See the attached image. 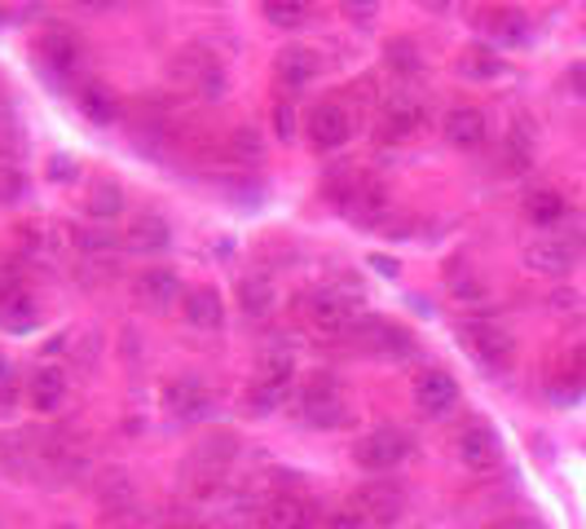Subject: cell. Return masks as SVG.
I'll return each instance as SVG.
<instances>
[{
    "mask_svg": "<svg viewBox=\"0 0 586 529\" xmlns=\"http://www.w3.org/2000/svg\"><path fill=\"white\" fill-rule=\"evenodd\" d=\"M300 317L313 336L339 340V336H354L362 327V300L344 296V291H313L300 300Z\"/></svg>",
    "mask_w": 586,
    "mask_h": 529,
    "instance_id": "cell-1",
    "label": "cell"
},
{
    "mask_svg": "<svg viewBox=\"0 0 586 529\" xmlns=\"http://www.w3.org/2000/svg\"><path fill=\"white\" fill-rule=\"evenodd\" d=\"M291 375H296V353L291 349H265L261 362H256V380L248 388V401L256 414H270L274 406H283L287 388H291Z\"/></svg>",
    "mask_w": 586,
    "mask_h": 529,
    "instance_id": "cell-2",
    "label": "cell"
},
{
    "mask_svg": "<svg viewBox=\"0 0 586 529\" xmlns=\"http://www.w3.org/2000/svg\"><path fill=\"white\" fill-rule=\"evenodd\" d=\"M458 336H463V349L473 353L486 371H494V375H507L512 371V362H516V345H512V336L503 332V327H494V323H463L458 327Z\"/></svg>",
    "mask_w": 586,
    "mask_h": 529,
    "instance_id": "cell-3",
    "label": "cell"
},
{
    "mask_svg": "<svg viewBox=\"0 0 586 529\" xmlns=\"http://www.w3.org/2000/svg\"><path fill=\"white\" fill-rule=\"evenodd\" d=\"M406 455H410V437L402 429H375L354 446V459L375 477H388L397 464H406Z\"/></svg>",
    "mask_w": 586,
    "mask_h": 529,
    "instance_id": "cell-4",
    "label": "cell"
},
{
    "mask_svg": "<svg viewBox=\"0 0 586 529\" xmlns=\"http://www.w3.org/2000/svg\"><path fill=\"white\" fill-rule=\"evenodd\" d=\"M354 512L367 520V525H393L402 512H406V494L393 477H375L367 485H358L354 494Z\"/></svg>",
    "mask_w": 586,
    "mask_h": 529,
    "instance_id": "cell-5",
    "label": "cell"
},
{
    "mask_svg": "<svg viewBox=\"0 0 586 529\" xmlns=\"http://www.w3.org/2000/svg\"><path fill=\"white\" fill-rule=\"evenodd\" d=\"M582 248H586V239L547 235V239H538V243H529V248H525V265H529L534 274H547V278H564V274L577 265Z\"/></svg>",
    "mask_w": 586,
    "mask_h": 529,
    "instance_id": "cell-6",
    "label": "cell"
},
{
    "mask_svg": "<svg viewBox=\"0 0 586 529\" xmlns=\"http://www.w3.org/2000/svg\"><path fill=\"white\" fill-rule=\"evenodd\" d=\"M354 111L348 106H339V101H322V106H313L309 111V142H313V151H339V146H348V137H354Z\"/></svg>",
    "mask_w": 586,
    "mask_h": 529,
    "instance_id": "cell-7",
    "label": "cell"
},
{
    "mask_svg": "<svg viewBox=\"0 0 586 529\" xmlns=\"http://www.w3.org/2000/svg\"><path fill=\"white\" fill-rule=\"evenodd\" d=\"M423 101L419 97H410V93H393L388 101H384V111H380V137L384 142H410V137H419V129H423Z\"/></svg>",
    "mask_w": 586,
    "mask_h": 529,
    "instance_id": "cell-8",
    "label": "cell"
},
{
    "mask_svg": "<svg viewBox=\"0 0 586 529\" xmlns=\"http://www.w3.org/2000/svg\"><path fill=\"white\" fill-rule=\"evenodd\" d=\"M454 401H458V384H454V375H450V371L428 366V371H419V375H415V406H419L428 419L450 414V410H454Z\"/></svg>",
    "mask_w": 586,
    "mask_h": 529,
    "instance_id": "cell-9",
    "label": "cell"
},
{
    "mask_svg": "<svg viewBox=\"0 0 586 529\" xmlns=\"http://www.w3.org/2000/svg\"><path fill=\"white\" fill-rule=\"evenodd\" d=\"M304 419L313 423V429H339V423L348 419V401L339 393L335 380H313L309 393H304Z\"/></svg>",
    "mask_w": 586,
    "mask_h": 529,
    "instance_id": "cell-10",
    "label": "cell"
},
{
    "mask_svg": "<svg viewBox=\"0 0 586 529\" xmlns=\"http://www.w3.org/2000/svg\"><path fill=\"white\" fill-rule=\"evenodd\" d=\"M454 450H458V459L473 468V472H486V468H494L499 464V455H503V446H499V433L490 429V423H467V429L454 437Z\"/></svg>",
    "mask_w": 586,
    "mask_h": 529,
    "instance_id": "cell-11",
    "label": "cell"
},
{
    "mask_svg": "<svg viewBox=\"0 0 586 529\" xmlns=\"http://www.w3.org/2000/svg\"><path fill=\"white\" fill-rule=\"evenodd\" d=\"M164 406H168L172 419H181V423H199V419L212 414V393H207V384H199V380L186 375V380H172V384H168Z\"/></svg>",
    "mask_w": 586,
    "mask_h": 529,
    "instance_id": "cell-12",
    "label": "cell"
},
{
    "mask_svg": "<svg viewBox=\"0 0 586 529\" xmlns=\"http://www.w3.org/2000/svg\"><path fill=\"white\" fill-rule=\"evenodd\" d=\"M358 332H362V345L380 358H410L415 353V336L402 323H388V317H367Z\"/></svg>",
    "mask_w": 586,
    "mask_h": 529,
    "instance_id": "cell-13",
    "label": "cell"
},
{
    "mask_svg": "<svg viewBox=\"0 0 586 529\" xmlns=\"http://www.w3.org/2000/svg\"><path fill=\"white\" fill-rule=\"evenodd\" d=\"M486 137H490V120H486L481 106H454V111L445 116V142L454 151H477Z\"/></svg>",
    "mask_w": 586,
    "mask_h": 529,
    "instance_id": "cell-14",
    "label": "cell"
},
{
    "mask_svg": "<svg viewBox=\"0 0 586 529\" xmlns=\"http://www.w3.org/2000/svg\"><path fill=\"white\" fill-rule=\"evenodd\" d=\"M186 291H181V278L172 274V269H164V265H151V269H142L137 278H133V300L137 304H146V309H168L172 300H181Z\"/></svg>",
    "mask_w": 586,
    "mask_h": 529,
    "instance_id": "cell-15",
    "label": "cell"
},
{
    "mask_svg": "<svg viewBox=\"0 0 586 529\" xmlns=\"http://www.w3.org/2000/svg\"><path fill=\"white\" fill-rule=\"evenodd\" d=\"M120 239H124V248H129L133 256H159V252L172 243V226L159 217V212H142V217H137Z\"/></svg>",
    "mask_w": 586,
    "mask_h": 529,
    "instance_id": "cell-16",
    "label": "cell"
},
{
    "mask_svg": "<svg viewBox=\"0 0 586 529\" xmlns=\"http://www.w3.org/2000/svg\"><path fill=\"white\" fill-rule=\"evenodd\" d=\"M318 75V53L313 49H304V45H291V49H278V58H274V80L283 84V88H304L309 80Z\"/></svg>",
    "mask_w": 586,
    "mask_h": 529,
    "instance_id": "cell-17",
    "label": "cell"
},
{
    "mask_svg": "<svg viewBox=\"0 0 586 529\" xmlns=\"http://www.w3.org/2000/svg\"><path fill=\"white\" fill-rule=\"evenodd\" d=\"M27 401H32V410L53 414V410L67 401V375H62L58 366H36V371L27 375Z\"/></svg>",
    "mask_w": 586,
    "mask_h": 529,
    "instance_id": "cell-18",
    "label": "cell"
},
{
    "mask_svg": "<svg viewBox=\"0 0 586 529\" xmlns=\"http://www.w3.org/2000/svg\"><path fill=\"white\" fill-rule=\"evenodd\" d=\"M265 529H309L313 525V503H304L300 494H274L261 512Z\"/></svg>",
    "mask_w": 586,
    "mask_h": 529,
    "instance_id": "cell-19",
    "label": "cell"
},
{
    "mask_svg": "<svg viewBox=\"0 0 586 529\" xmlns=\"http://www.w3.org/2000/svg\"><path fill=\"white\" fill-rule=\"evenodd\" d=\"M229 459H234V437H212V442H203L194 455H190V464H186V472L194 477V481H216V477H225V468H229Z\"/></svg>",
    "mask_w": 586,
    "mask_h": 529,
    "instance_id": "cell-20",
    "label": "cell"
},
{
    "mask_svg": "<svg viewBox=\"0 0 586 529\" xmlns=\"http://www.w3.org/2000/svg\"><path fill=\"white\" fill-rule=\"evenodd\" d=\"M181 309H186V323L199 327V332H220V327H225V304H220V296H216L212 287L186 291Z\"/></svg>",
    "mask_w": 586,
    "mask_h": 529,
    "instance_id": "cell-21",
    "label": "cell"
},
{
    "mask_svg": "<svg viewBox=\"0 0 586 529\" xmlns=\"http://www.w3.org/2000/svg\"><path fill=\"white\" fill-rule=\"evenodd\" d=\"M36 49H40V62H45V71H49L53 80L75 75V67H80V49H75V40H71L67 32H45Z\"/></svg>",
    "mask_w": 586,
    "mask_h": 529,
    "instance_id": "cell-22",
    "label": "cell"
},
{
    "mask_svg": "<svg viewBox=\"0 0 586 529\" xmlns=\"http://www.w3.org/2000/svg\"><path fill=\"white\" fill-rule=\"evenodd\" d=\"M36 323H40V309H36V300L23 287H5V291H0V327L32 332Z\"/></svg>",
    "mask_w": 586,
    "mask_h": 529,
    "instance_id": "cell-23",
    "label": "cell"
},
{
    "mask_svg": "<svg viewBox=\"0 0 586 529\" xmlns=\"http://www.w3.org/2000/svg\"><path fill=\"white\" fill-rule=\"evenodd\" d=\"M80 111L88 124H115L120 120V97H115L106 84H84L80 88Z\"/></svg>",
    "mask_w": 586,
    "mask_h": 529,
    "instance_id": "cell-24",
    "label": "cell"
},
{
    "mask_svg": "<svg viewBox=\"0 0 586 529\" xmlns=\"http://www.w3.org/2000/svg\"><path fill=\"white\" fill-rule=\"evenodd\" d=\"M84 207H88V217H93V221L110 226V221H115V217H120V212H124V190L115 185V181H97V185L88 190Z\"/></svg>",
    "mask_w": 586,
    "mask_h": 529,
    "instance_id": "cell-25",
    "label": "cell"
},
{
    "mask_svg": "<svg viewBox=\"0 0 586 529\" xmlns=\"http://www.w3.org/2000/svg\"><path fill=\"white\" fill-rule=\"evenodd\" d=\"M71 243H75L84 256H110V252L120 248L124 239H120V230H110V226L93 221V226H80V230H71Z\"/></svg>",
    "mask_w": 586,
    "mask_h": 529,
    "instance_id": "cell-26",
    "label": "cell"
},
{
    "mask_svg": "<svg viewBox=\"0 0 586 529\" xmlns=\"http://www.w3.org/2000/svg\"><path fill=\"white\" fill-rule=\"evenodd\" d=\"M239 304H243V313L265 317L274 309V282L265 274H243L239 278Z\"/></svg>",
    "mask_w": 586,
    "mask_h": 529,
    "instance_id": "cell-27",
    "label": "cell"
},
{
    "mask_svg": "<svg viewBox=\"0 0 586 529\" xmlns=\"http://www.w3.org/2000/svg\"><path fill=\"white\" fill-rule=\"evenodd\" d=\"M525 217H529L538 230L560 226V217H564V199H560L555 190H534V194L525 199Z\"/></svg>",
    "mask_w": 586,
    "mask_h": 529,
    "instance_id": "cell-28",
    "label": "cell"
},
{
    "mask_svg": "<svg viewBox=\"0 0 586 529\" xmlns=\"http://www.w3.org/2000/svg\"><path fill=\"white\" fill-rule=\"evenodd\" d=\"M261 14L283 27V32H296L309 23V0H261Z\"/></svg>",
    "mask_w": 586,
    "mask_h": 529,
    "instance_id": "cell-29",
    "label": "cell"
},
{
    "mask_svg": "<svg viewBox=\"0 0 586 529\" xmlns=\"http://www.w3.org/2000/svg\"><path fill=\"white\" fill-rule=\"evenodd\" d=\"M225 159H234V164H256L261 159V137H256V129H248V124H239V129H229L225 133Z\"/></svg>",
    "mask_w": 586,
    "mask_h": 529,
    "instance_id": "cell-30",
    "label": "cell"
},
{
    "mask_svg": "<svg viewBox=\"0 0 586 529\" xmlns=\"http://www.w3.org/2000/svg\"><path fill=\"white\" fill-rule=\"evenodd\" d=\"M458 71H463L467 80H490V75H499V71H503V58H499V53H490V49H481V45H473V49H463Z\"/></svg>",
    "mask_w": 586,
    "mask_h": 529,
    "instance_id": "cell-31",
    "label": "cell"
},
{
    "mask_svg": "<svg viewBox=\"0 0 586 529\" xmlns=\"http://www.w3.org/2000/svg\"><path fill=\"white\" fill-rule=\"evenodd\" d=\"M212 62H216L212 53H203V49H186V53H177V62H168V75H172L177 84H190V88H194L199 75H203Z\"/></svg>",
    "mask_w": 586,
    "mask_h": 529,
    "instance_id": "cell-32",
    "label": "cell"
},
{
    "mask_svg": "<svg viewBox=\"0 0 586 529\" xmlns=\"http://www.w3.org/2000/svg\"><path fill=\"white\" fill-rule=\"evenodd\" d=\"M490 32H494L503 45H525V40H529V19H525L521 10H499V14L490 19Z\"/></svg>",
    "mask_w": 586,
    "mask_h": 529,
    "instance_id": "cell-33",
    "label": "cell"
},
{
    "mask_svg": "<svg viewBox=\"0 0 586 529\" xmlns=\"http://www.w3.org/2000/svg\"><path fill=\"white\" fill-rule=\"evenodd\" d=\"M384 62L393 67V71H402V75H415L419 67H423V58H419V49L406 40V36H397V40H388V49H384Z\"/></svg>",
    "mask_w": 586,
    "mask_h": 529,
    "instance_id": "cell-34",
    "label": "cell"
},
{
    "mask_svg": "<svg viewBox=\"0 0 586 529\" xmlns=\"http://www.w3.org/2000/svg\"><path fill=\"white\" fill-rule=\"evenodd\" d=\"M551 401H560V406H573L582 393H586V380L577 375V371H569V375H560V380H551Z\"/></svg>",
    "mask_w": 586,
    "mask_h": 529,
    "instance_id": "cell-35",
    "label": "cell"
},
{
    "mask_svg": "<svg viewBox=\"0 0 586 529\" xmlns=\"http://www.w3.org/2000/svg\"><path fill=\"white\" fill-rule=\"evenodd\" d=\"M450 287H454V296L473 300V304H477V300L486 296V287H481V282H477L473 274H467V265H463V261H458V265H450Z\"/></svg>",
    "mask_w": 586,
    "mask_h": 529,
    "instance_id": "cell-36",
    "label": "cell"
},
{
    "mask_svg": "<svg viewBox=\"0 0 586 529\" xmlns=\"http://www.w3.org/2000/svg\"><path fill=\"white\" fill-rule=\"evenodd\" d=\"M27 194V177L14 164H0V203H19Z\"/></svg>",
    "mask_w": 586,
    "mask_h": 529,
    "instance_id": "cell-37",
    "label": "cell"
},
{
    "mask_svg": "<svg viewBox=\"0 0 586 529\" xmlns=\"http://www.w3.org/2000/svg\"><path fill=\"white\" fill-rule=\"evenodd\" d=\"M344 5V19L354 27H371L380 19V0H339Z\"/></svg>",
    "mask_w": 586,
    "mask_h": 529,
    "instance_id": "cell-38",
    "label": "cell"
},
{
    "mask_svg": "<svg viewBox=\"0 0 586 529\" xmlns=\"http://www.w3.org/2000/svg\"><path fill=\"white\" fill-rule=\"evenodd\" d=\"M194 93L199 97H207V101H216V97H225V67L220 62H212L203 75H199V84H194Z\"/></svg>",
    "mask_w": 586,
    "mask_h": 529,
    "instance_id": "cell-39",
    "label": "cell"
},
{
    "mask_svg": "<svg viewBox=\"0 0 586 529\" xmlns=\"http://www.w3.org/2000/svg\"><path fill=\"white\" fill-rule=\"evenodd\" d=\"M274 129H278V137H291V129H296L291 101H274Z\"/></svg>",
    "mask_w": 586,
    "mask_h": 529,
    "instance_id": "cell-40",
    "label": "cell"
},
{
    "mask_svg": "<svg viewBox=\"0 0 586 529\" xmlns=\"http://www.w3.org/2000/svg\"><path fill=\"white\" fill-rule=\"evenodd\" d=\"M10 401H14V366L0 353V406H10Z\"/></svg>",
    "mask_w": 586,
    "mask_h": 529,
    "instance_id": "cell-41",
    "label": "cell"
},
{
    "mask_svg": "<svg viewBox=\"0 0 586 529\" xmlns=\"http://www.w3.org/2000/svg\"><path fill=\"white\" fill-rule=\"evenodd\" d=\"M326 529H367V520H362L354 507H348V512H335V516L326 520Z\"/></svg>",
    "mask_w": 586,
    "mask_h": 529,
    "instance_id": "cell-42",
    "label": "cell"
},
{
    "mask_svg": "<svg viewBox=\"0 0 586 529\" xmlns=\"http://www.w3.org/2000/svg\"><path fill=\"white\" fill-rule=\"evenodd\" d=\"M49 177H53V181H62V177L71 181V177H75V164H71V155H53V159H49Z\"/></svg>",
    "mask_w": 586,
    "mask_h": 529,
    "instance_id": "cell-43",
    "label": "cell"
},
{
    "mask_svg": "<svg viewBox=\"0 0 586 529\" xmlns=\"http://www.w3.org/2000/svg\"><path fill=\"white\" fill-rule=\"evenodd\" d=\"M569 88L586 101V62H573V67H569Z\"/></svg>",
    "mask_w": 586,
    "mask_h": 529,
    "instance_id": "cell-44",
    "label": "cell"
},
{
    "mask_svg": "<svg viewBox=\"0 0 586 529\" xmlns=\"http://www.w3.org/2000/svg\"><path fill=\"white\" fill-rule=\"evenodd\" d=\"M499 529H542L538 520H507V525H499Z\"/></svg>",
    "mask_w": 586,
    "mask_h": 529,
    "instance_id": "cell-45",
    "label": "cell"
},
{
    "mask_svg": "<svg viewBox=\"0 0 586 529\" xmlns=\"http://www.w3.org/2000/svg\"><path fill=\"white\" fill-rule=\"evenodd\" d=\"M75 5H84V10H106V5H115V0H75Z\"/></svg>",
    "mask_w": 586,
    "mask_h": 529,
    "instance_id": "cell-46",
    "label": "cell"
},
{
    "mask_svg": "<svg viewBox=\"0 0 586 529\" xmlns=\"http://www.w3.org/2000/svg\"><path fill=\"white\" fill-rule=\"evenodd\" d=\"M577 375H582V380H586V345H582V349H577Z\"/></svg>",
    "mask_w": 586,
    "mask_h": 529,
    "instance_id": "cell-47",
    "label": "cell"
},
{
    "mask_svg": "<svg viewBox=\"0 0 586 529\" xmlns=\"http://www.w3.org/2000/svg\"><path fill=\"white\" fill-rule=\"evenodd\" d=\"M5 19H10V14H5V5H0V27H5Z\"/></svg>",
    "mask_w": 586,
    "mask_h": 529,
    "instance_id": "cell-48",
    "label": "cell"
}]
</instances>
